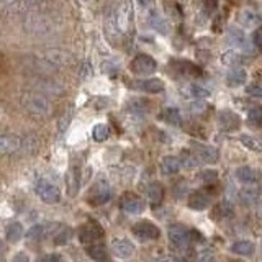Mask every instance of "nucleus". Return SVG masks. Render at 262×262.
<instances>
[{"label": "nucleus", "instance_id": "f257e3e1", "mask_svg": "<svg viewBox=\"0 0 262 262\" xmlns=\"http://www.w3.org/2000/svg\"><path fill=\"white\" fill-rule=\"evenodd\" d=\"M21 105L35 118H44L51 113V102L38 92H25L21 95Z\"/></svg>", "mask_w": 262, "mask_h": 262}, {"label": "nucleus", "instance_id": "f03ea898", "mask_svg": "<svg viewBox=\"0 0 262 262\" xmlns=\"http://www.w3.org/2000/svg\"><path fill=\"white\" fill-rule=\"evenodd\" d=\"M35 193L40 197L41 202L48 205H54L61 202V190L58 185H54L46 179H38L35 182Z\"/></svg>", "mask_w": 262, "mask_h": 262}, {"label": "nucleus", "instance_id": "7ed1b4c3", "mask_svg": "<svg viewBox=\"0 0 262 262\" xmlns=\"http://www.w3.org/2000/svg\"><path fill=\"white\" fill-rule=\"evenodd\" d=\"M131 233L139 241H154V239L161 238V230L153 221H148V220L135 223V226L131 228Z\"/></svg>", "mask_w": 262, "mask_h": 262}, {"label": "nucleus", "instance_id": "20e7f679", "mask_svg": "<svg viewBox=\"0 0 262 262\" xmlns=\"http://www.w3.org/2000/svg\"><path fill=\"white\" fill-rule=\"evenodd\" d=\"M87 200L88 203L93 205V207H98V205L107 203L108 200L111 198V188L108 185V182L105 180H98L90 187V190L87 193Z\"/></svg>", "mask_w": 262, "mask_h": 262}, {"label": "nucleus", "instance_id": "39448f33", "mask_svg": "<svg viewBox=\"0 0 262 262\" xmlns=\"http://www.w3.org/2000/svg\"><path fill=\"white\" fill-rule=\"evenodd\" d=\"M190 149H192L193 156L200 161V163L215 164V163H218L220 161V151L213 146H208V144L193 141L190 144Z\"/></svg>", "mask_w": 262, "mask_h": 262}, {"label": "nucleus", "instance_id": "423d86ee", "mask_svg": "<svg viewBox=\"0 0 262 262\" xmlns=\"http://www.w3.org/2000/svg\"><path fill=\"white\" fill-rule=\"evenodd\" d=\"M167 238L172 248L182 251L190 241V231H187V228L182 225H171L167 228Z\"/></svg>", "mask_w": 262, "mask_h": 262}, {"label": "nucleus", "instance_id": "0eeeda50", "mask_svg": "<svg viewBox=\"0 0 262 262\" xmlns=\"http://www.w3.org/2000/svg\"><path fill=\"white\" fill-rule=\"evenodd\" d=\"M130 69L133 74H136V76H149L158 69V63L148 54H138L136 58L131 61Z\"/></svg>", "mask_w": 262, "mask_h": 262}, {"label": "nucleus", "instance_id": "6e6552de", "mask_svg": "<svg viewBox=\"0 0 262 262\" xmlns=\"http://www.w3.org/2000/svg\"><path fill=\"white\" fill-rule=\"evenodd\" d=\"M103 230L102 226L95 221H90L87 225H84L79 230V239L81 243L87 244V246H92V244H98L100 239L103 238Z\"/></svg>", "mask_w": 262, "mask_h": 262}, {"label": "nucleus", "instance_id": "1a4fd4ad", "mask_svg": "<svg viewBox=\"0 0 262 262\" xmlns=\"http://www.w3.org/2000/svg\"><path fill=\"white\" fill-rule=\"evenodd\" d=\"M25 138L18 135H0V154L8 156L15 153H21Z\"/></svg>", "mask_w": 262, "mask_h": 262}, {"label": "nucleus", "instance_id": "9d476101", "mask_svg": "<svg viewBox=\"0 0 262 262\" xmlns=\"http://www.w3.org/2000/svg\"><path fill=\"white\" fill-rule=\"evenodd\" d=\"M120 207H121V210H125L126 213L138 215V213H143V211H144V208H146V203H144L143 200L138 197V195L128 192V193L123 195V197H121Z\"/></svg>", "mask_w": 262, "mask_h": 262}, {"label": "nucleus", "instance_id": "9b49d317", "mask_svg": "<svg viewBox=\"0 0 262 262\" xmlns=\"http://www.w3.org/2000/svg\"><path fill=\"white\" fill-rule=\"evenodd\" d=\"M131 20H133V15L130 10V3L118 5L116 12L113 13V23L118 28V31H123V33L128 31V28L131 25Z\"/></svg>", "mask_w": 262, "mask_h": 262}, {"label": "nucleus", "instance_id": "f8f14e48", "mask_svg": "<svg viewBox=\"0 0 262 262\" xmlns=\"http://www.w3.org/2000/svg\"><path fill=\"white\" fill-rule=\"evenodd\" d=\"M218 125L223 131H236L239 130V126H241V120H239V116L235 113V111L231 110H221L218 113Z\"/></svg>", "mask_w": 262, "mask_h": 262}, {"label": "nucleus", "instance_id": "ddd939ff", "mask_svg": "<svg viewBox=\"0 0 262 262\" xmlns=\"http://www.w3.org/2000/svg\"><path fill=\"white\" fill-rule=\"evenodd\" d=\"M211 203V195L207 190H195L188 195L187 205L195 211H202L208 208Z\"/></svg>", "mask_w": 262, "mask_h": 262}, {"label": "nucleus", "instance_id": "4468645a", "mask_svg": "<svg viewBox=\"0 0 262 262\" xmlns=\"http://www.w3.org/2000/svg\"><path fill=\"white\" fill-rule=\"evenodd\" d=\"M111 251H113V254L116 258L120 259H128L131 258L133 253H135V246L131 244V241H128V239H123V238H116L111 241L110 244Z\"/></svg>", "mask_w": 262, "mask_h": 262}, {"label": "nucleus", "instance_id": "2eb2a0df", "mask_svg": "<svg viewBox=\"0 0 262 262\" xmlns=\"http://www.w3.org/2000/svg\"><path fill=\"white\" fill-rule=\"evenodd\" d=\"M175 71H179V74L183 77V79H197V77L202 76V69L200 66L190 63V61H175L174 66H172Z\"/></svg>", "mask_w": 262, "mask_h": 262}, {"label": "nucleus", "instance_id": "dca6fc26", "mask_svg": "<svg viewBox=\"0 0 262 262\" xmlns=\"http://www.w3.org/2000/svg\"><path fill=\"white\" fill-rule=\"evenodd\" d=\"M228 43L233 44L235 48L241 49V51H249V40L244 35L243 30H239L236 26H231L228 30Z\"/></svg>", "mask_w": 262, "mask_h": 262}, {"label": "nucleus", "instance_id": "f3484780", "mask_svg": "<svg viewBox=\"0 0 262 262\" xmlns=\"http://www.w3.org/2000/svg\"><path fill=\"white\" fill-rule=\"evenodd\" d=\"M233 216H235V207H233L231 202H228V200H223V202L216 203L213 210H211V218L216 221L230 220Z\"/></svg>", "mask_w": 262, "mask_h": 262}, {"label": "nucleus", "instance_id": "a211bd4d", "mask_svg": "<svg viewBox=\"0 0 262 262\" xmlns=\"http://www.w3.org/2000/svg\"><path fill=\"white\" fill-rule=\"evenodd\" d=\"M238 21H239V25L248 26V28L262 26V16L258 12H254V10H251V8L241 10V12L238 13Z\"/></svg>", "mask_w": 262, "mask_h": 262}, {"label": "nucleus", "instance_id": "6ab92c4d", "mask_svg": "<svg viewBox=\"0 0 262 262\" xmlns=\"http://www.w3.org/2000/svg\"><path fill=\"white\" fill-rule=\"evenodd\" d=\"M66 185H68V193L69 197H76L77 192L81 188V171L77 166H71L66 175Z\"/></svg>", "mask_w": 262, "mask_h": 262}, {"label": "nucleus", "instance_id": "aec40b11", "mask_svg": "<svg viewBox=\"0 0 262 262\" xmlns=\"http://www.w3.org/2000/svg\"><path fill=\"white\" fill-rule=\"evenodd\" d=\"M136 88H141L143 92H148V93H161L164 90V82L158 79V77H153V79H144L143 82H138L135 84Z\"/></svg>", "mask_w": 262, "mask_h": 262}, {"label": "nucleus", "instance_id": "412c9836", "mask_svg": "<svg viewBox=\"0 0 262 262\" xmlns=\"http://www.w3.org/2000/svg\"><path fill=\"white\" fill-rule=\"evenodd\" d=\"M180 169H182V166H180L179 158H174V156H166V158L161 161V172H163L164 175L177 174Z\"/></svg>", "mask_w": 262, "mask_h": 262}, {"label": "nucleus", "instance_id": "4be33fe9", "mask_svg": "<svg viewBox=\"0 0 262 262\" xmlns=\"http://www.w3.org/2000/svg\"><path fill=\"white\" fill-rule=\"evenodd\" d=\"M236 179L239 182L246 183V185H253V183L258 182L259 175H258V171L253 169V167H238L236 169Z\"/></svg>", "mask_w": 262, "mask_h": 262}, {"label": "nucleus", "instance_id": "5701e85b", "mask_svg": "<svg viewBox=\"0 0 262 262\" xmlns=\"http://www.w3.org/2000/svg\"><path fill=\"white\" fill-rule=\"evenodd\" d=\"M86 253H87L88 258H90L92 261H95V262H107L108 261L107 248H105L102 243L92 244V246H87Z\"/></svg>", "mask_w": 262, "mask_h": 262}, {"label": "nucleus", "instance_id": "b1692460", "mask_svg": "<svg viewBox=\"0 0 262 262\" xmlns=\"http://www.w3.org/2000/svg\"><path fill=\"white\" fill-rule=\"evenodd\" d=\"M248 79V74L246 71L243 68H236V69H231L230 72L226 74V84L230 87H239L243 86L244 82Z\"/></svg>", "mask_w": 262, "mask_h": 262}, {"label": "nucleus", "instance_id": "393cba45", "mask_svg": "<svg viewBox=\"0 0 262 262\" xmlns=\"http://www.w3.org/2000/svg\"><path fill=\"white\" fill-rule=\"evenodd\" d=\"M164 198V187L161 185L159 182H153L151 185L148 187V200L153 207H158V205L163 202Z\"/></svg>", "mask_w": 262, "mask_h": 262}, {"label": "nucleus", "instance_id": "a878e982", "mask_svg": "<svg viewBox=\"0 0 262 262\" xmlns=\"http://www.w3.org/2000/svg\"><path fill=\"white\" fill-rule=\"evenodd\" d=\"M44 59L49 66H64L69 61V56L66 51H59V49H51L44 54Z\"/></svg>", "mask_w": 262, "mask_h": 262}, {"label": "nucleus", "instance_id": "bb28decb", "mask_svg": "<svg viewBox=\"0 0 262 262\" xmlns=\"http://www.w3.org/2000/svg\"><path fill=\"white\" fill-rule=\"evenodd\" d=\"M159 120L166 121L172 126H180L182 125V115L177 108H166L159 113Z\"/></svg>", "mask_w": 262, "mask_h": 262}, {"label": "nucleus", "instance_id": "cd10ccee", "mask_svg": "<svg viewBox=\"0 0 262 262\" xmlns=\"http://www.w3.org/2000/svg\"><path fill=\"white\" fill-rule=\"evenodd\" d=\"M149 23H151V26L154 28L156 31L163 33V35H166L167 31H169V23L166 21V18L161 13L158 12H151L149 13Z\"/></svg>", "mask_w": 262, "mask_h": 262}, {"label": "nucleus", "instance_id": "c85d7f7f", "mask_svg": "<svg viewBox=\"0 0 262 262\" xmlns=\"http://www.w3.org/2000/svg\"><path fill=\"white\" fill-rule=\"evenodd\" d=\"M221 61L225 66H230V68L236 69L244 63V56L243 53H236V51H226L221 56Z\"/></svg>", "mask_w": 262, "mask_h": 262}, {"label": "nucleus", "instance_id": "c756f323", "mask_svg": "<svg viewBox=\"0 0 262 262\" xmlns=\"http://www.w3.org/2000/svg\"><path fill=\"white\" fill-rule=\"evenodd\" d=\"M25 231H23V226H21V223H10L7 226V231H5V236L10 243H18L21 238H23Z\"/></svg>", "mask_w": 262, "mask_h": 262}, {"label": "nucleus", "instance_id": "7c9ffc66", "mask_svg": "<svg viewBox=\"0 0 262 262\" xmlns=\"http://www.w3.org/2000/svg\"><path fill=\"white\" fill-rule=\"evenodd\" d=\"M258 198H259V188L258 187L248 185V187H244L243 190H239V200H241L244 205H251Z\"/></svg>", "mask_w": 262, "mask_h": 262}, {"label": "nucleus", "instance_id": "2f4dec72", "mask_svg": "<svg viewBox=\"0 0 262 262\" xmlns=\"http://www.w3.org/2000/svg\"><path fill=\"white\" fill-rule=\"evenodd\" d=\"M183 92H185V95L193 97V98H205L210 95L208 88L198 86V84H188V86L183 87Z\"/></svg>", "mask_w": 262, "mask_h": 262}, {"label": "nucleus", "instance_id": "473e14b6", "mask_svg": "<svg viewBox=\"0 0 262 262\" xmlns=\"http://www.w3.org/2000/svg\"><path fill=\"white\" fill-rule=\"evenodd\" d=\"M256 251V246L251 241H236L231 246V253L238 256H253Z\"/></svg>", "mask_w": 262, "mask_h": 262}, {"label": "nucleus", "instance_id": "72a5a7b5", "mask_svg": "<svg viewBox=\"0 0 262 262\" xmlns=\"http://www.w3.org/2000/svg\"><path fill=\"white\" fill-rule=\"evenodd\" d=\"M92 136H93V139H95L97 143H103L105 139L110 136V128L107 125H103V123H98V125L93 126Z\"/></svg>", "mask_w": 262, "mask_h": 262}, {"label": "nucleus", "instance_id": "f704fd0d", "mask_svg": "<svg viewBox=\"0 0 262 262\" xmlns=\"http://www.w3.org/2000/svg\"><path fill=\"white\" fill-rule=\"evenodd\" d=\"M248 123L251 126H259L262 125V107L261 105H256L249 110L248 113Z\"/></svg>", "mask_w": 262, "mask_h": 262}, {"label": "nucleus", "instance_id": "c9c22d12", "mask_svg": "<svg viewBox=\"0 0 262 262\" xmlns=\"http://www.w3.org/2000/svg\"><path fill=\"white\" fill-rule=\"evenodd\" d=\"M239 139H241V143H243L248 149H251V151H256V153L262 151V144H261L256 138L248 136V135H241V136H239Z\"/></svg>", "mask_w": 262, "mask_h": 262}, {"label": "nucleus", "instance_id": "e433bc0d", "mask_svg": "<svg viewBox=\"0 0 262 262\" xmlns=\"http://www.w3.org/2000/svg\"><path fill=\"white\" fill-rule=\"evenodd\" d=\"M44 231H46V228H44L43 225H35L26 231V238L28 239H40L44 236Z\"/></svg>", "mask_w": 262, "mask_h": 262}, {"label": "nucleus", "instance_id": "4c0bfd02", "mask_svg": "<svg viewBox=\"0 0 262 262\" xmlns=\"http://www.w3.org/2000/svg\"><path fill=\"white\" fill-rule=\"evenodd\" d=\"M71 118H72V108H68L63 115H61V118H59V123H58L59 133H64L66 131V128H68L69 123H71Z\"/></svg>", "mask_w": 262, "mask_h": 262}, {"label": "nucleus", "instance_id": "58836bf2", "mask_svg": "<svg viewBox=\"0 0 262 262\" xmlns=\"http://www.w3.org/2000/svg\"><path fill=\"white\" fill-rule=\"evenodd\" d=\"M180 166L183 169H195V167L200 166V161L195 156H183V158H180Z\"/></svg>", "mask_w": 262, "mask_h": 262}, {"label": "nucleus", "instance_id": "ea45409f", "mask_svg": "<svg viewBox=\"0 0 262 262\" xmlns=\"http://www.w3.org/2000/svg\"><path fill=\"white\" fill-rule=\"evenodd\" d=\"M246 92L253 97L262 98V82H253L251 86L246 87Z\"/></svg>", "mask_w": 262, "mask_h": 262}, {"label": "nucleus", "instance_id": "a19ab883", "mask_svg": "<svg viewBox=\"0 0 262 262\" xmlns=\"http://www.w3.org/2000/svg\"><path fill=\"white\" fill-rule=\"evenodd\" d=\"M198 177L205 183H213L216 179H218V174H216V171H203L202 174H198Z\"/></svg>", "mask_w": 262, "mask_h": 262}, {"label": "nucleus", "instance_id": "79ce46f5", "mask_svg": "<svg viewBox=\"0 0 262 262\" xmlns=\"http://www.w3.org/2000/svg\"><path fill=\"white\" fill-rule=\"evenodd\" d=\"M71 239V230H63L58 236L54 238L56 244H66Z\"/></svg>", "mask_w": 262, "mask_h": 262}, {"label": "nucleus", "instance_id": "37998d69", "mask_svg": "<svg viewBox=\"0 0 262 262\" xmlns=\"http://www.w3.org/2000/svg\"><path fill=\"white\" fill-rule=\"evenodd\" d=\"M253 43L259 49H262V26L256 28V30H254V33H253Z\"/></svg>", "mask_w": 262, "mask_h": 262}, {"label": "nucleus", "instance_id": "c03bdc74", "mask_svg": "<svg viewBox=\"0 0 262 262\" xmlns=\"http://www.w3.org/2000/svg\"><path fill=\"white\" fill-rule=\"evenodd\" d=\"M41 262H63V256L58 254V253L46 254V256H44V258L41 259Z\"/></svg>", "mask_w": 262, "mask_h": 262}, {"label": "nucleus", "instance_id": "a18cd8bd", "mask_svg": "<svg viewBox=\"0 0 262 262\" xmlns=\"http://www.w3.org/2000/svg\"><path fill=\"white\" fill-rule=\"evenodd\" d=\"M12 262H30V258H28L25 253H18V254L13 256Z\"/></svg>", "mask_w": 262, "mask_h": 262}, {"label": "nucleus", "instance_id": "49530a36", "mask_svg": "<svg viewBox=\"0 0 262 262\" xmlns=\"http://www.w3.org/2000/svg\"><path fill=\"white\" fill-rule=\"evenodd\" d=\"M190 108L195 110V111H203L205 108H207V103L205 102H195V103H192Z\"/></svg>", "mask_w": 262, "mask_h": 262}, {"label": "nucleus", "instance_id": "de8ad7c7", "mask_svg": "<svg viewBox=\"0 0 262 262\" xmlns=\"http://www.w3.org/2000/svg\"><path fill=\"white\" fill-rule=\"evenodd\" d=\"M221 25H223L221 15H218V16H216V18L213 20V30H215V31H221Z\"/></svg>", "mask_w": 262, "mask_h": 262}, {"label": "nucleus", "instance_id": "09e8293b", "mask_svg": "<svg viewBox=\"0 0 262 262\" xmlns=\"http://www.w3.org/2000/svg\"><path fill=\"white\" fill-rule=\"evenodd\" d=\"M190 235H193V236H190V239H195V241H203V238L198 231H190Z\"/></svg>", "mask_w": 262, "mask_h": 262}, {"label": "nucleus", "instance_id": "8fccbe9b", "mask_svg": "<svg viewBox=\"0 0 262 262\" xmlns=\"http://www.w3.org/2000/svg\"><path fill=\"white\" fill-rule=\"evenodd\" d=\"M153 262H175L174 258H171V256H166V258H159V259H154Z\"/></svg>", "mask_w": 262, "mask_h": 262}, {"label": "nucleus", "instance_id": "3c124183", "mask_svg": "<svg viewBox=\"0 0 262 262\" xmlns=\"http://www.w3.org/2000/svg\"><path fill=\"white\" fill-rule=\"evenodd\" d=\"M200 262H213V256H210V254H205L200 258Z\"/></svg>", "mask_w": 262, "mask_h": 262}, {"label": "nucleus", "instance_id": "603ef678", "mask_svg": "<svg viewBox=\"0 0 262 262\" xmlns=\"http://www.w3.org/2000/svg\"><path fill=\"white\" fill-rule=\"evenodd\" d=\"M258 218L262 221V200L258 203Z\"/></svg>", "mask_w": 262, "mask_h": 262}, {"label": "nucleus", "instance_id": "864d4df0", "mask_svg": "<svg viewBox=\"0 0 262 262\" xmlns=\"http://www.w3.org/2000/svg\"><path fill=\"white\" fill-rule=\"evenodd\" d=\"M180 262H190V261H187V259H182Z\"/></svg>", "mask_w": 262, "mask_h": 262}, {"label": "nucleus", "instance_id": "5fc2aeb1", "mask_svg": "<svg viewBox=\"0 0 262 262\" xmlns=\"http://www.w3.org/2000/svg\"><path fill=\"white\" fill-rule=\"evenodd\" d=\"M231 262H241V261H231Z\"/></svg>", "mask_w": 262, "mask_h": 262}]
</instances>
